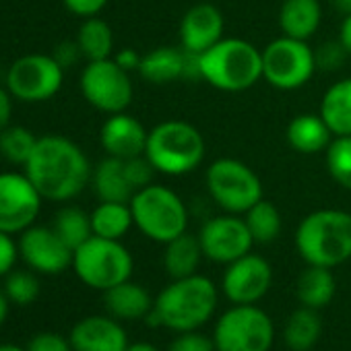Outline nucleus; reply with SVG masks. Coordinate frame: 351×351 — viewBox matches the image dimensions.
<instances>
[{
	"label": "nucleus",
	"mask_w": 351,
	"mask_h": 351,
	"mask_svg": "<svg viewBox=\"0 0 351 351\" xmlns=\"http://www.w3.org/2000/svg\"><path fill=\"white\" fill-rule=\"evenodd\" d=\"M130 211L134 228L151 242L167 244L189 232L191 211L184 199L165 184L153 182L136 191L130 199Z\"/></svg>",
	"instance_id": "obj_6"
},
{
	"label": "nucleus",
	"mask_w": 351,
	"mask_h": 351,
	"mask_svg": "<svg viewBox=\"0 0 351 351\" xmlns=\"http://www.w3.org/2000/svg\"><path fill=\"white\" fill-rule=\"evenodd\" d=\"M167 351H217V349L213 337L201 330H186V332H176Z\"/></svg>",
	"instance_id": "obj_37"
},
{
	"label": "nucleus",
	"mask_w": 351,
	"mask_h": 351,
	"mask_svg": "<svg viewBox=\"0 0 351 351\" xmlns=\"http://www.w3.org/2000/svg\"><path fill=\"white\" fill-rule=\"evenodd\" d=\"M318 112L335 136L351 134V77L335 81L324 91Z\"/></svg>",
	"instance_id": "obj_27"
},
{
	"label": "nucleus",
	"mask_w": 351,
	"mask_h": 351,
	"mask_svg": "<svg viewBox=\"0 0 351 351\" xmlns=\"http://www.w3.org/2000/svg\"><path fill=\"white\" fill-rule=\"evenodd\" d=\"M223 38H226V19L223 13L213 3H197L180 19L178 25L180 46L195 56L207 52Z\"/></svg>",
	"instance_id": "obj_17"
},
{
	"label": "nucleus",
	"mask_w": 351,
	"mask_h": 351,
	"mask_svg": "<svg viewBox=\"0 0 351 351\" xmlns=\"http://www.w3.org/2000/svg\"><path fill=\"white\" fill-rule=\"evenodd\" d=\"M73 248L50 226H32L19 234V256L40 275H58L73 267Z\"/></svg>",
	"instance_id": "obj_16"
},
{
	"label": "nucleus",
	"mask_w": 351,
	"mask_h": 351,
	"mask_svg": "<svg viewBox=\"0 0 351 351\" xmlns=\"http://www.w3.org/2000/svg\"><path fill=\"white\" fill-rule=\"evenodd\" d=\"M25 349L27 351H75L69 337L60 332H52V330H42L34 335Z\"/></svg>",
	"instance_id": "obj_39"
},
{
	"label": "nucleus",
	"mask_w": 351,
	"mask_h": 351,
	"mask_svg": "<svg viewBox=\"0 0 351 351\" xmlns=\"http://www.w3.org/2000/svg\"><path fill=\"white\" fill-rule=\"evenodd\" d=\"M149 130L128 112L110 114L99 128V145L110 157L130 159L145 155Z\"/></svg>",
	"instance_id": "obj_19"
},
{
	"label": "nucleus",
	"mask_w": 351,
	"mask_h": 351,
	"mask_svg": "<svg viewBox=\"0 0 351 351\" xmlns=\"http://www.w3.org/2000/svg\"><path fill=\"white\" fill-rule=\"evenodd\" d=\"M0 351H27V349L15 343H0Z\"/></svg>",
	"instance_id": "obj_49"
},
{
	"label": "nucleus",
	"mask_w": 351,
	"mask_h": 351,
	"mask_svg": "<svg viewBox=\"0 0 351 351\" xmlns=\"http://www.w3.org/2000/svg\"><path fill=\"white\" fill-rule=\"evenodd\" d=\"M277 23L283 36L310 42L322 25L320 0H283Z\"/></svg>",
	"instance_id": "obj_23"
},
{
	"label": "nucleus",
	"mask_w": 351,
	"mask_h": 351,
	"mask_svg": "<svg viewBox=\"0 0 351 351\" xmlns=\"http://www.w3.org/2000/svg\"><path fill=\"white\" fill-rule=\"evenodd\" d=\"M205 186L209 199L223 211L244 215L265 199L258 173L236 157H219L205 169Z\"/></svg>",
	"instance_id": "obj_7"
},
{
	"label": "nucleus",
	"mask_w": 351,
	"mask_h": 351,
	"mask_svg": "<svg viewBox=\"0 0 351 351\" xmlns=\"http://www.w3.org/2000/svg\"><path fill=\"white\" fill-rule=\"evenodd\" d=\"M316 52L310 42L281 36L263 48V81L279 91H295L316 75Z\"/></svg>",
	"instance_id": "obj_10"
},
{
	"label": "nucleus",
	"mask_w": 351,
	"mask_h": 351,
	"mask_svg": "<svg viewBox=\"0 0 351 351\" xmlns=\"http://www.w3.org/2000/svg\"><path fill=\"white\" fill-rule=\"evenodd\" d=\"M52 56L58 60V64H60L64 71L71 69L73 64H77V62L83 58L77 40H75V42H62V44H58V46L54 48V54H52Z\"/></svg>",
	"instance_id": "obj_42"
},
{
	"label": "nucleus",
	"mask_w": 351,
	"mask_h": 351,
	"mask_svg": "<svg viewBox=\"0 0 351 351\" xmlns=\"http://www.w3.org/2000/svg\"><path fill=\"white\" fill-rule=\"evenodd\" d=\"M112 58H114L124 71H128V73H138L143 54H138L134 48H122V50H118Z\"/></svg>",
	"instance_id": "obj_43"
},
{
	"label": "nucleus",
	"mask_w": 351,
	"mask_h": 351,
	"mask_svg": "<svg viewBox=\"0 0 351 351\" xmlns=\"http://www.w3.org/2000/svg\"><path fill=\"white\" fill-rule=\"evenodd\" d=\"M199 79L223 93H242L263 81V50L242 38H223L197 56Z\"/></svg>",
	"instance_id": "obj_3"
},
{
	"label": "nucleus",
	"mask_w": 351,
	"mask_h": 351,
	"mask_svg": "<svg viewBox=\"0 0 351 351\" xmlns=\"http://www.w3.org/2000/svg\"><path fill=\"white\" fill-rule=\"evenodd\" d=\"M7 89L25 104L52 99L64 83V69L52 54H25L7 71Z\"/></svg>",
	"instance_id": "obj_12"
},
{
	"label": "nucleus",
	"mask_w": 351,
	"mask_h": 351,
	"mask_svg": "<svg viewBox=\"0 0 351 351\" xmlns=\"http://www.w3.org/2000/svg\"><path fill=\"white\" fill-rule=\"evenodd\" d=\"M271 285L273 267L256 252L226 265L221 277V291L232 304H258L271 291Z\"/></svg>",
	"instance_id": "obj_15"
},
{
	"label": "nucleus",
	"mask_w": 351,
	"mask_h": 351,
	"mask_svg": "<svg viewBox=\"0 0 351 351\" xmlns=\"http://www.w3.org/2000/svg\"><path fill=\"white\" fill-rule=\"evenodd\" d=\"M130 75L132 73L124 71L114 58L87 62L79 79L81 93L91 108L108 116L126 112L134 99V83Z\"/></svg>",
	"instance_id": "obj_11"
},
{
	"label": "nucleus",
	"mask_w": 351,
	"mask_h": 351,
	"mask_svg": "<svg viewBox=\"0 0 351 351\" xmlns=\"http://www.w3.org/2000/svg\"><path fill=\"white\" fill-rule=\"evenodd\" d=\"M314 52H316V66H318V71H339L345 64V60L349 58V54L343 48V44L339 42V38H337V42L320 44Z\"/></svg>",
	"instance_id": "obj_38"
},
{
	"label": "nucleus",
	"mask_w": 351,
	"mask_h": 351,
	"mask_svg": "<svg viewBox=\"0 0 351 351\" xmlns=\"http://www.w3.org/2000/svg\"><path fill=\"white\" fill-rule=\"evenodd\" d=\"M205 155L207 143L203 132L186 120L169 118L149 130L145 157L161 176H189L203 165Z\"/></svg>",
	"instance_id": "obj_5"
},
{
	"label": "nucleus",
	"mask_w": 351,
	"mask_h": 351,
	"mask_svg": "<svg viewBox=\"0 0 351 351\" xmlns=\"http://www.w3.org/2000/svg\"><path fill=\"white\" fill-rule=\"evenodd\" d=\"M244 219L252 234L254 244H271L281 236L283 230L281 211L277 209V205H273L267 199L258 201L252 209H248L244 213Z\"/></svg>",
	"instance_id": "obj_31"
},
{
	"label": "nucleus",
	"mask_w": 351,
	"mask_h": 351,
	"mask_svg": "<svg viewBox=\"0 0 351 351\" xmlns=\"http://www.w3.org/2000/svg\"><path fill=\"white\" fill-rule=\"evenodd\" d=\"M124 161V171H126V178L132 184L134 191H141L149 184H153L155 178V167L151 165V161L145 155H136L130 159H122Z\"/></svg>",
	"instance_id": "obj_36"
},
{
	"label": "nucleus",
	"mask_w": 351,
	"mask_h": 351,
	"mask_svg": "<svg viewBox=\"0 0 351 351\" xmlns=\"http://www.w3.org/2000/svg\"><path fill=\"white\" fill-rule=\"evenodd\" d=\"M77 44L87 62L114 56V32L104 19H99V15L83 19L77 32Z\"/></svg>",
	"instance_id": "obj_30"
},
{
	"label": "nucleus",
	"mask_w": 351,
	"mask_h": 351,
	"mask_svg": "<svg viewBox=\"0 0 351 351\" xmlns=\"http://www.w3.org/2000/svg\"><path fill=\"white\" fill-rule=\"evenodd\" d=\"M138 75L151 85H167L180 79H199L197 56L182 46H159L143 54Z\"/></svg>",
	"instance_id": "obj_18"
},
{
	"label": "nucleus",
	"mask_w": 351,
	"mask_h": 351,
	"mask_svg": "<svg viewBox=\"0 0 351 351\" xmlns=\"http://www.w3.org/2000/svg\"><path fill=\"white\" fill-rule=\"evenodd\" d=\"M52 228L56 230V234L73 248L77 250L81 244H85L91 236H93V230H91V215L85 213L81 207H62L56 217H54V223Z\"/></svg>",
	"instance_id": "obj_32"
},
{
	"label": "nucleus",
	"mask_w": 351,
	"mask_h": 351,
	"mask_svg": "<svg viewBox=\"0 0 351 351\" xmlns=\"http://www.w3.org/2000/svg\"><path fill=\"white\" fill-rule=\"evenodd\" d=\"M205 254L199 242V236L184 232L182 236L163 244L161 265L169 279H182L199 273Z\"/></svg>",
	"instance_id": "obj_24"
},
{
	"label": "nucleus",
	"mask_w": 351,
	"mask_h": 351,
	"mask_svg": "<svg viewBox=\"0 0 351 351\" xmlns=\"http://www.w3.org/2000/svg\"><path fill=\"white\" fill-rule=\"evenodd\" d=\"M62 3L73 15L89 19V17H97L108 7L110 0H62Z\"/></svg>",
	"instance_id": "obj_41"
},
{
	"label": "nucleus",
	"mask_w": 351,
	"mask_h": 351,
	"mask_svg": "<svg viewBox=\"0 0 351 351\" xmlns=\"http://www.w3.org/2000/svg\"><path fill=\"white\" fill-rule=\"evenodd\" d=\"M126 351H161V349L147 341H134V343H128Z\"/></svg>",
	"instance_id": "obj_47"
},
{
	"label": "nucleus",
	"mask_w": 351,
	"mask_h": 351,
	"mask_svg": "<svg viewBox=\"0 0 351 351\" xmlns=\"http://www.w3.org/2000/svg\"><path fill=\"white\" fill-rule=\"evenodd\" d=\"M3 289H5L11 304L29 306L40 298L42 285H40V279H38L36 271H32V269H13L5 277Z\"/></svg>",
	"instance_id": "obj_35"
},
{
	"label": "nucleus",
	"mask_w": 351,
	"mask_h": 351,
	"mask_svg": "<svg viewBox=\"0 0 351 351\" xmlns=\"http://www.w3.org/2000/svg\"><path fill=\"white\" fill-rule=\"evenodd\" d=\"M42 201L44 197L25 171H3L0 173V232L15 236L36 226Z\"/></svg>",
	"instance_id": "obj_13"
},
{
	"label": "nucleus",
	"mask_w": 351,
	"mask_h": 351,
	"mask_svg": "<svg viewBox=\"0 0 351 351\" xmlns=\"http://www.w3.org/2000/svg\"><path fill=\"white\" fill-rule=\"evenodd\" d=\"M293 244L306 265L341 267L351 258V213L343 209L308 213L295 228Z\"/></svg>",
	"instance_id": "obj_4"
},
{
	"label": "nucleus",
	"mask_w": 351,
	"mask_h": 351,
	"mask_svg": "<svg viewBox=\"0 0 351 351\" xmlns=\"http://www.w3.org/2000/svg\"><path fill=\"white\" fill-rule=\"evenodd\" d=\"M75 351H126V328L114 316H85L69 332Z\"/></svg>",
	"instance_id": "obj_20"
},
{
	"label": "nucleus",
	"mask_w": 351,
	"mask_h": 351,
	"mask_svg": "<svg viewBox=\"0 0 351 351\" xmlns=\"http://www.w3.org/2000/svg\"><path fill=\"white\" fill-rule=\"evenodd\" d=\"M9 310H11V302H9L5 289L0 287V328L5 326V322H7V318H9Z\"/></svg>",
	"instance_id": "obj_46"
},
{
	"label": "nucleus",
	"mask_w": 351,
	"mask_h": 351,
	"mask_svg": "<svg viewBox=\"0 0 351 351\" xmlns=\"http://www.w3.org/2000/svg\"><path fill=\"white\" fill-rule=\"evenodd\" d=\"M13 95L7 87H0V132L7 126H11V116H13Z\"/></svg>",
	"instance_id": "obj_44"
},
{
	"label": "nucleus",
	"mask_w": 351,
	"mask_h": 351,
	"mask_svg": "<svg viewBox=\"0 0 351 351\" xmlns=\"http://www.w3.org/2000/svg\"><path fill=\"white\" fill-rule=\"evenodd\" d=\"M23 171L44 201L66 203L77 199L91 184L93 167L75 141L62 134H44L38 136Z\"/></svg>",
	"instance_id": "obj_1"
},
{
	"label": "nucleus",
	"mask_w": 351,
	"mask_h": 351,
	"mask_svg": "<svg viewBox=\"0 0 351 351\" xmlns=\"http://www.w3.org/2000/svg\"><path fill=\"white\" fill-rule=\"evenodd\" d=\"M332 3H335V7H337L343 15L351 13V0H332Z\"/></svg>",
	"instance_id": "obj_48"
},
{
	"label": "nucleus",
	"mask_w": 351,
	"mask_h": 351,
	"mask_svg": "<svg viewBox=\"0 0 351 351\" xmlns=\"http://www.w3.org/2000/svg\"><path fill=\"white\" fill-rule=\"evenodd\" d=\"M89 215H91L93 236H99V238L122 240L134 228L130 203L99 201V205Z\"/></svg>",
	"instance_id": "obj_28"
},
{
	"label": "nucleus",
	"mask_w": 351,
	"mask_h": 351,
	"mask_svg": "<svg viewBox=\"0 0 351 351\" xmlns=\"http://www.w3.org/2000/svg\"><path fill=\"white\" fill-rule=\"evenodd\" d=\"M324 163L330 178L345 191H351V134L332 136L324 151Z\"/></svg>",
	"instance_id": "obj_33"
},
{
	"label": "nucleus",
	"mask_w": 351,
	"mask_h": 351,
	"mask_svg": "<svg viewBox=\"0 0 351 351\" xmlns=\"http://www.w3.org/2000/svg\"><path fill=\"white\" fill-rule=\"evenodd\" d=\"M153 304L155 298H151L149 289L132 279L104 291V306L116 320H145Z\"/></svg>",
	"instance_id": "obj_22"
},
{
	"label": "nucleus",
	"mask_w": 351,
	"mask_h": 351,
	"mask_svg": "<svg viewBox=\"0 0 351 351\" xmlns=\"http://www.w3.org/2000/svg\"><path fill=\"white\" fill-rule=\"evenodd\" d=\"M91 186L99 201H116V203H130L134 197V189L126 178L124 161L118 157L106 155L91 173Z\"/></svg>",
	"instance_id": "obj_25"
},
{
	"label": "nucleus",
	"mask_w": 351,
	"mask_h": 351,
	"mask_svg": "<svg viewBox=\"0 0 351 351\" xmlns=\"http://www.w3.org/2000/svg\"><path fill=\"white\" fill-rule=\"evenodd\" d=\"M332 130L320 116V112H304L289 120L285 138L287 145L300 155L324 153L332 141Z\"/></svg>",
	"instance_id": "obj_21"
},
{
	"label": "nucleus",
	"mask_w": 351,
	"mask_h": 351,
	"mask_svg": "<svg viewBox=\"0 0 351 351\" xmlns=\"http://www.w3.org/2000/svg\"><path fill=\"white\" fill-rule=\"evenodd\" d=\"M322 335V320L318 310L300 306L295 308L283 326V341L291 351H310Z\"/></svg>",
	"instance_id": "obj_29"
},
{
	"label": "nucleus",
	"mask_w": 351,
	"mask_h": 351,
	"mask_svg": "<svg viewBox=\"0 0 351 351\" xmlns=\"http://www.w3.org/2000/svg\"><path fill=\"white\" fill-rule=\"evenodd\" d=\"M38 136L25 126H7L0 132V155L13 165H25L34 153Z\"/></svg>",
	"instance_id": "obj_34"
},
{
	"label": "nucleus",
	"mask_w": 351,
	"mask_h": 351,
	"mask_svg": "<svg viewBox=\"0 0 351 351\" xmlns=\"http://www.w3.org/2000/svg\"><path fill=\"white\" fill-rule=\"evenodd\" d=\"M197 236L205 258L223 267L252 252L254 246L244 215H234V213H221L209 217L201 226Z\"/></svg>",
	"instance_id": "obj_14"
},
{
	"label": "nucleus",
	"mask_w": 351,
	"mask_h": 351,
	"mask_svg": "<svg viewBox=\"0 0 351 351\" xmlns=\"http://www.w3.org/2000/svg\"><path fill=\"white\" fill-rule=\"evenodd\" d=\"M219 304V289L207 275H191L182 279H169V283L155 295L153 310L145 322L151 328H169L173 332L201 330Z\"/></svg>",
	"instance_id": "obj_2"
},
{
	"label": "nucleus",
	"mask_w": 351,
	"mask_h": 351,
	"mask_svg": "<svg viewBox=\"0 0 351 351\" xmlns=\"http://www.w3.org/2000/svg\"><path fill=\"white\" fill-rule=\"evenodd\" d=\"M217 351H271L275 322L258 304H232L213 326Z\"/></svg>",
	"instance_id": "obj_9"
},
{
	"label": "nucleus",
	"mask_w": 351,
	"mask_h": 351,
	"mask_svg": "<svg viewBox=\"0 0 351 351\" xmlns=\"http://www.w3.org/2000/svg\"><path fill=\"white\" fill-rule=\"evenodd\" d=\"M19 256V242H15L13 234L0 232V277H7L15 265H17Z\"/></svg>",
	"instance_id": "obj_40"
},
{
	"label": "nucleus",
	"mask_w": 351,
	"mask_h": 351,
	"mask_svg": "<svg viewBox=\"0 0 351 351\" xmlns=\"http://www.w3.org/2000/svg\"><path fill=\"white\" fill-rule=\"evenodd\" d=\"M339 42L343 44V48L347 50L351 58V13L343 15V21L339 25Z\"/></svg>",
	"instance_id": "obj_45"
},
{
	"label": "nucleus",
	"mask_w": 351,
	"mask_h": 351,
	"mask_svg": "<svg viewBox=\"0 0 351 351\" xmlns=\"http://www.w3.org/2000/svg\"><path fill=\"white\" fill-rule=\"evenodd\" d=\"M73 271L87 287L108 291L132 277L134 258L122 240L91 236L73 252Z\"/></svg>",
	"instance_id": "obj_8"
},
{
	"label": "nucleus",
	"mask_w": 351,
	"mask_h": 351,
	"mask_svg": "<svg viewBox=\"0 0 351 351\" xmlns=\"http://www.w3.org/2000/svg\"><path fill=\"white\" fill-rule=\"evenodd\" d=\"M337 293V279L332 269L308 265L295 281V298L300 306L320 310L332 302Z\"/></svg>",
	"instance_id": "obj_26"
}]
</instances>
